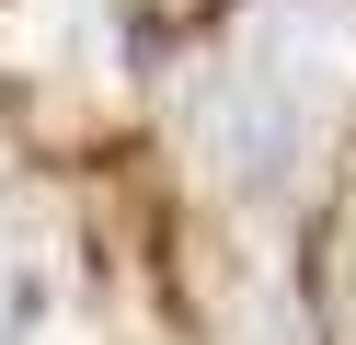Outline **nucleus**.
I'll return each instance as SVG.
<instances>
[{"mask_svg":"<svg viewBox=\"0 0 356 345\" xmlns=\"http://www.w3.org/2000/svg\"><path fill=\"white\" fill-rule=\"evenodd\" d=\"M333 115H345V35L310 12H253V35L207 69V127L195 138L218 150L207 173L276 184L333 138Z\"/></svg>","mask_w":356,"mask_h":345,"instance_id":"1","label":"nucleus"}]
</instances>
